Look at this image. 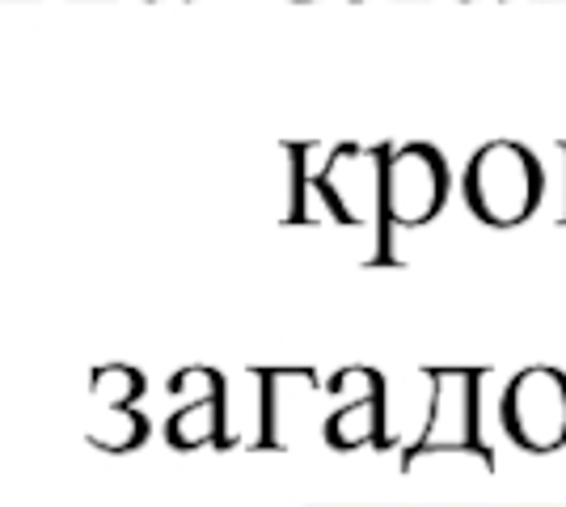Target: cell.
<instances>
[{
  "mask_svg": "<svg viewBox=\"0 0 566 507\" xmlns=\"http://www.w3.org/2000/svg\"><path fill=\"white\" fill-rule=\"evenodd\" d=\"M452 169L436 145H406L385 157V216L398 224H427L444 212Z\"/></svg>",
  "mask_w": 566,
  "mask_h": 507,
  "instance_id": "2",
  "label": "cell"
},
{
  "mask_svg": "<svg viewBox=\"0 0 566 507\" xmlns=\"http://www.w3.org/2000/svg\"><path fill=\"white\" fill-rule=\"evenodd\" d=\"M461 194L470 212L491 229H516L542 208L545 169L537 152L520 140H491L470 157Z\"/></svg>",
  "mask_w": 566,
  "mask_h": 507,
  "instance_id": "1",
  "label": "cell"
},
{
  "mask_svg": "<svg viewBox=\"0 0 566 507\" xmlns=\"http://www.w3.org/2000/svg\"><path fill=\"white\" fill-rule=\"evenodd\" d=\"M563 152H566V145H563ZM563 220H566V216H563Z\"/></svg>",
  "mask_w": 566,
  "mask_h": 507,
  "instance_id": "4",
  "label": "cell"
},
{
  "mask_svg": "<svg viewBox=\"0 0 566 507\" xmlns=\"http://www.w3.org/2000/svg\"><path fill=\"white\" fill-rule=\"evenodd\" d=\"M507 427L524 440V444H554L566 435V377L537 368L524 372L512 393H507Z\"/></svg>",
  "mask_w": 566,
  "mask_h": 507,
  "instance_id": "3",
  "label": "cell"
}]
</instances>
